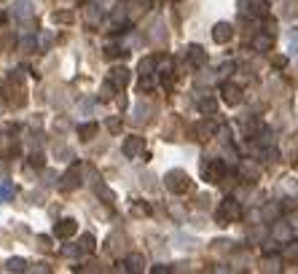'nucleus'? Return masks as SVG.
<instances>
[{"label": "nucleus", "instance_id": "obj_1", "mask_svg": "<svg viewBox=\"0 0 298 274\" xmlns=\"http://www.w3.org/2000/svg\"><path fill=\"white\" fill-rule=\"evenodd\" d=\"M217 223L220 226H228V223H237L242 218V204L237 202L234 196H226L220 204H217V213H215Z\"/></svg>", "mask_w": 298, "mask_h": 274}, {"label": "nucleus", "instance_id": "obj_2", "mask_svg": "<svg viewBox=\"0 0 298 274\" xmlns=\"http://www.w3.org/2000/svg\"><path fill=\"white\" fill-rule=\"evenodd\" d=\"M3 97L11 108H22L27 102V94H25V86H22V78H14L11 76L8 81L3 83Z\"/></svg>", "mask_w": 298, "mask_h": 274}, {"label": "nucleus", "instance_id": "obj_3", "mask_svg": "<svg viewBox=\"0 0 298 274\" xmlns=\"http://www.w3.org/2000/svg\"><path fill=\"white\" fill-rule=\"evenodd\" d=\"M164 186H167L172 193H186L188 188H191V178H188L186 169H169V172L164 175Z\"/></svg>", "mask_w": 298, "mask_h": 274}, {"label": "nucleus", "instance_id": "obj_4", "mask_svg": "<svg viewBox=\"0 0 298 274\" xmlns=\"http://www.w3.org/2000/svg\"><path fill=\"white\" fill-rule=\"evenodd\" d=\"M202 178L207 183H223L226 178V164L220 159H210V162L202 164Z\"/></svg>", "mask_w": 298, "mask_h": 274}, {"label": "nucleus", "instance_id": "obj_5", "mask_svg": "<svg viewBox=\"0 0 298 274\" xmlns=\"http://www.w3.org/2000/svg\"><path fill=\"white\" fill-rule=\"evenodd\" d=\"M239 11H242V16L261 19V16L269 14V5H266V0H242V3H239Z\"/></svg>", "mask_w": 298, "mask_h": 274}, {"label": "nucleus", "instance_id": "obj_6", "mask_svg": "<svg viewBox=\"0 0 298 274\" xmlns=\"http://www.w3.org/2000/svg\"><path fill=\"white\" fill-rule=\"evenodd\" d=\"M11 16H14V19H22V22H30L32 16H35V3H32V0H16V3L11 5Z\"/></svg>", "mask_w": 298, "mask_h": 274}, {"label": "nucleus", "instance_id": "obj_7", "mask_svg": "<svg viewBox=\"0 0 298 274\" xmlns=\"http://www.w3.org/2000/svg\"><path fill=\"white\" fill-rule=\"evenodd\" d=\"M78 186H81V169H78V164H73V167L62 175L59 188H62V191H76Z\"/></svg>", "mask_w": 298, "mask_h": 274}, {"label": "nucleus", "instance_id": "obj_8", "mask_svg": "<svg viewBox=\"0 0 298 274\" xmlns=\"http://www.w3.org/2000/svg\"><path fill=\"white\" fill-rule=\"evenodd\" d=\"M76 234H78V220L76 218H65L54 226V237H59V239H70V237H76Z\"/></svg>", "mask_w": 298, "mask_h": 274}, {"label": "nucleus", "instance_id": "obj_9", "mask_svg": "<svg viewBox=\"0 0 298 274\" xmlns=\"http://www.w3.org/2000/svg\"><path fill=\"white\" fill-rule=\"evenodd\" d=\"M220 97H223V102H226V105H239V102H242V89L237 86V83H223L220 86Z\"/></svg>", "mask_w": 298, "mask_h": 274}, {"label": "nucleus", "instance_id": "obj_10", "mask_svg": "<svg viewBox=\"0 0 298 274\" xmlns=\"http://www.w3.org/2000/svg\"><path fill=\"white\" fill-rule=\"evenodd\" d=\"M142 148H145V140H142L140 135H132V137L124 140V156L135 159V156H140V153H142Z\"/></svg>", "mask_w": 298, "mask_h": 274}, {"label": "nucleus", "instance_id": "obj_11", "mask_svg": "<svg viewBox=\"0 0 298 274\" xmlns=\"http://www.w3.org/2000/svg\"><path fill=\"white\" fill-rule=\"evenodd\" d=\"M129 78H132V73H129V67H124V65H116L110 73H108V81H113L118 89H124L129 83Z\"/></svg>", "mask_w": 298, "mask_h": 274}, {"label": "nucleus", "instance_id": "obj_12", "mask_svg": "<svg viewBox=\"0 0 298 274\" xmlns=\"http://www.w3.org/2000/svg\"><path fill=\"white\" fill-rule=\"evenodd\" d=\"M186 54H188V62H191L193 67H204V65H207V51H204L202 46L191 43V46L186 49Z\"/></svg>", "mask_w": 298, "mask_h": 274}, {"label": "nucleus", "instance_id": "obj_13", "mask_svg": "<svg viewBox=\"0 0 298 274\" xmlns=\"http://www.w3.org/2000/svg\"><path fill=\"white\" fill-rule=\"evenodd\" d=\"M234 38V27L228 25V22H217L213 27V41L215 43H228Z\"/></svg>", "mask_w": 298, "mask_h": 274}, {"label": "nucleus", "instance_id": "obj_14", "mask_svg": "<svg viewBox=\"0 0 298 274\" xmlns=\"http://www.w3.org/2000/svg\"><path fill=\"white\" fill-rule=\"evenodd\" d=\"M217 135V127H215V121H199L196 124V140H202V142H207V140H213V137Z\"/></svg>", "mask_w": 298, "mask_h": 274}, {"label": "nucleus", "instance_id": "obj_15", "mask_svg": "<svg viewBox=\"0 0 298 274\" xmlns=\"http://www.w3.org/2000/svg\"><path fill=\"white\" fill-rule=\"evenodd\" d=\"M271 46H274V32H258V35L253 38V49L255 51H271Z\"/></svg>", "mask_w": 298, "mask_h": 274}, {"label": "nucleus", "instance_id": "obj_16", "mask_svg": "<svg viewBox=\"0 0 298 274\" xmlns=\"http://www.w3.org/2000/svg\"><path fill=\"white\" fill-rule=\"evenodd\" d=\"M124 264H127V272L129 274H140L142 269H145V258H142V253H129Z\"/></svg>", "mask_w": 298, "mask_h": 274}, {"label": "nucleus", "instance_id": "obj_17", "mask_svg": "<svg viewBox=\"0 0 298 274\" xmlns=\"http://www.w3.org/2000/svg\"><path fill=\"white\" fill-rule=\"evenodd\" d=\"M271 237L277 239V242H290V239H293V231H290V226L288 223H282V220H277V223H274V228H271Z\"/></svg>", "mask_w": 298, "mask_h": 274}, {"label": "nucleus", "instance_id": "obj_18", "mask_svg": "<svg viewBox=\"0 0 298 274\" xmlns=\"http://www.w3.org/2000/svg\"><path fill=\"white\" fill-rule=\"evenodd\" d=\"M137 73H140V76H153V73H159V59L156 56H145V59H140Z\"/></svg>", "mask_w": 298, "mask_h": 274}, {"label": "nucleus", "instance_id": "obj_19", "mask_svg": "<svg viewBox=\"0 0 298 274\" xmlns=\"http://www.w3.org/2000/svg\"><path fill=\"white\" fill-rule=\"evenodd\" d=\"M100 5H89V8L83 11V19H86V25L91 27V30H97V27H100Z\"/></svg>", "mask_w": 298, "mask_h": 274}, {"label": "nucleus", "instance_id": "obj_20", "mask_svg": "<svg viewBox=\"0 0 298 274\" xmlns=\"http://www.w3.org/2000/svg\"><path fill=\"white\" fill-rule=\"evenodd\" d=\"M239 172H242L247 180H258V175H261V167H258V164H253V162H242V164H239Z\"/></svg>", "mask_w": 298, "mask_h": 274}, {"label": "nucleus", "instance_id": "obj_21", "mask_svg": "<svg viewBox=\"0 0 298 274\" xmlns=\"http://www.w3.org/2000/svg\"><path fill=\"white\" fill-rule=\"evenodd\" d=\"M54 46V32L51 30H41L38 32V51H49Z\"/></svg>", "mask_w": 298, "mask_h": 274}, {"label": "nucleus", "instance_id": "obj_22", "mask_svg": "<svg viewBox=\"0 0 298 274\" xmlns=\"http://www.w3.org/2000/svg\"><path fill=\"white\" fill-rule=\"evenodd\" d=\"M97 132H100V127H97L94 121L81 124V127H78V137H81V140H86V142H89V140H91V137H94Z\"/></svg>", "mask_w": 298, "mask_h": 274}, {"label": "nucleus", "instance_id": "obj_23", "mask_svg": "<svg viewBox=\"0 0 298 274\" xmlns=\"http://www.w3.org/2000/svg\"><path fill=\"white\" fill-rule=\"evenodd\" d=\"M199 110H202L204 116H213L217 110V100L215 97H202V100H199Z\"/></svg>", "mask_w": 298, "mask_h": 274}, {"label": "nucleus", "instance_id": "obj_24", "mask_svg": "<svg viewBox=\"0 0 298 274\" xmlns=\"http://www.w3.org/2000/svg\"><path fill=\"white\" fill-rule=\"evenodd\" d=\"M159 73H162L164 78L175 76V59H172V56H162V59H159Z\"/></svg>", "mask_w": 298, "mask_h": 274}, {"label": "nucleus", "instance_id": "obj_25", "mask_svg": "<svg viewBox=\"0 0 298 274\" xmlns=\"http://www.w3.org/2000/svg\"><path fill=\"white\" fill-rule=\"evenodd\" d=\"M282 258H285V261H298V242H296V239L285 242V247H282Z\"/></svg>", "mask_w": 298, "mask_h": 274}, {"label": "nucleus", "instance_id": "obj_26", "mask_svg": "<svg viewBox=\"0 0 298 274\" xmlns=\"http://www.w3.org/2000/svg\"><path fill=\"white\" fill-rule=\"evenodd\" d=\"M51 19H54L56 25H73V22H76V14H73V11H54Z\"/></svg>", "mask_w": 298, "mask_h": 274}, {"label": "nucleus", "instance_id": "obj_27", "mask_svg": "<svg viewBox=\"0 0 298 274\" xmlns=\"http://www.w3.org/2000/svg\"><path fill=\"white\" fill-rule=\"evenodd\" d=\"M94 191H97V196H102L108 204H113V202H116V193H113L110 188L105 186V183H97V186H94Z\"/></svg>", "mask_w": 298, "mask_h": 274}, {"label": "nucleus", "instance_id": "obj_28", "mask_svg": "<svg viewBox=\"0 0 298 274\" xmlns=\"http://www.w3.org/2000/svg\"><path fill=\"white\" fill-rule=\"evenodd\" d=\"M127 54H129V51H124L116 41H108L105 43V56H127Z\"/></svg>", "mask_w": 298, "mask_h": 274}, {"label": "nucleus", "instance_id": "obj_29", "mask_svg": "<svg viewBox=\"0 0 298 274\" xmlns=\"http://www.w3.org/2000/svg\"><path fill=\"white\" fill-rule=\"evenodd\" d=\"M116 91H121V89H118L113 81H108L105 86L100 89V100H105V102H108V100H113V94H116Z\"/></svg>", "mask_w": 298, "mask_h": 274}, {"label": "nucleus", "instance_id": "obj_30", "mask_svg": "<svg viewBox=\"0 0 298 274\" xmlns=\"http://www.w3.org/2000/svg\"><path fill=\"white\" fill-rule=\"evenodd\" d=\"M5 269H8V272H25L27 269V261L25 258H8V261H5Z\"/></svg>", "mask_w": 298, "mask_h": 274}, {"label": "nucleus", "instance_id": "obj_31", "mask_svg": "<svg viewBox=\"0 0 298 274\" xmlns=\"http://www.w3.org/2000/svg\"><path fill=\"white\" fill-rule=\"evenodd\" d=\"M81 253H86L83 245H65V247H62V255H67V258H78Z\"/></svg>", "mask_w": 298, "mask_h": 274}, {"label": "nucleus", "instance_id": "obj_32", "mask_svg": "<svg viewBox=\"0 0 298 274\" xmlns=\"http://www.w3.org/2000/svg\"><path fill=\"white\" fill-rule=\"evenodd\" d=\"M81 245H83L86 253H94V250H97V239L91 237V234H83V237H81Z\"/></svg>", "mask_w": 298, "mask_h": 274}, {"label": "nucleus", "instance_id": "obj_33", "mask_svg": "<svg viewBox=\"0 0 298 274\" xmlns=\"http://www.w3.org/2000/svg\"><path fill=\"white\" fill-rule=\"evenodd\" d=\"M105 127H108V132H113V135H118V132H121V118H118V116H113V118H108V124H105Z\"/></svg>", "mask_w": 298, "mask_h": 274}, {"label": "nucleus", "instance_id": "obj_34", "mask_svg": "<svg viewBox=\"0 0 298 274\" xmlns=\"http://www.w3.org/2000/svg\"><path fill=\"white\" fill-rule=\"evenodd\" d=\"M11 196H14V186H11V183H3V186H0V202H8Z\"/></svg>", "mask_w": 298, "mask_h": 274}, {"label": "nucleus", "instance_id": "obj_35", "mask_svg": "<svg viewBox=\"0 0 298 274\" xmlns=\"http://www.w3.org/2000/svg\"><path fill=\"white\" fill-rule=\"evenodd\" d=\"M153 83H156V78L153 76H140V91H151Z\"/></svg>", "mask_w": 298, "mask_h": 274}, {"label": "nucleus", "instance_id": "obj_36", "mask_svg": "<svg viewBox=\"0 0 298 274\" xmlns=\"http://www.w3.org/2000/svg\"><path fill=\"white\" fill-rule=\"evenodd\" d=\"M30 164L35 169H43L46 167V159H43V153H30Z\"/></svg>", "mask_w": 298, "mask_h": 274}, {"label": "nucleus", "instance_id": "obj_37", "mask_svg": "<svg viewBox=\"0 0 298 274\" xmlns=\"http://www.w3.org/2000/svg\"><path fill=\"white\" fill-rule=\"evenodd\" d=\"M35 46H38L35 38H22V41H19V49H22V51H32Z\"/></svg>", "mask_w": 298, "mask_h": 274}, {"label": "nucleus", "instance_id": "obj_38", "mask_svg": "<svg viewBox=\"0 0 298 274\" xmlns=\"http://www.w3.org/2000/svg\"><path fill=\"white\" fill-rule=\"evenodd\" d=\"M132 213H135V215H148V213H151V207H148V204L135 202V204H132Z\"/></svg>", "mask_w": 298, "mask_h": 274}, {"label": "nucleus", "instance_id": "obj_39", "mask_svg": "<svg viewBox=\"0 0 298 274\" xmlns=\"http://www.w3.org/2000/svg\"><path fill=\"white\" fill-rule=\"evenodd\" d=\"M263 272H279V261H277V258H266V264H263Z\"/></svg>", "mask_w": 298, "mask_h": 274}, {"label": "nucleus", "instance_id": "obj_40", "mask_svg": "<svg viewBox=\"0 0 298 274\" xmlns=\"http://www.w3.org/2000/svg\"><path fill=\"white\" fill-rule=\"evenodd\" d=\"M277 215H279V207H277V204H269V207L263 210V218H277Z\"/></svg>", "mask_w": 298, "mask_h": 274}, {"label": "nucleus", "instance_id": "obj_41", "mask_svg": "<svg viewBox=\"0 0 298 274\" xmlns=\"http://www.w3.org/2000/svg\"><path fill=\"white\" fill-rule=\"evenodd\" d=\"M231 73H234V62H223L220 65V76L226 78V76H231Z\"/></svg>", "mask_w": 298, "mask_h": 274}, {"label": "nucleus", "instance_id": "obj_42", "mask_svg": "<svg viewBox=\"0 0 298 274\" xmlns=\"http://www.w3.org/2000/svg\"><path fill=\"white\" fill-rule=\"evenodd\" d=\"M151 272H153V274H169V272H172V266H167V264H156Z\"/></svg>", "mask_w": 298, "mask_h": 274}, {"label": "nucleus", "instance_id": "obj_43", "mask_svg": "<svg viewBox=\"0 0 298 274\" xmlns=\"http://www.w3.org/2000/svg\"><path fill=\"white\" fill-rule=\"evenodd\" d=\"M263 253H277V239H271V242H266V245H263Z\"/></svg>", "mask_w": 298, "mask_h": 274}, {"label": "nucleus", "instance_id": "obj_44", "mask_svg": "<svg viewBox=\"0 0 298 274\" xmlns=\"http://www.w3.org/2000/svg\"><path fill=\"white\" fill-rule=\"evenodd\" d=\"M271 65H274V67H285V65H288V59H285V56H274Z\"/></svg>", "mask_w": 298, "mask_h": 274}, {"label": "nucleus", "instance_id": "obj_45", "mask_svg": "<svg viewBox=\"0 0 298 274\" xmlns=\"http://www.w3.org/2000/svg\"><path fill=\"white\" fill-rule=\"evenodd\" d=\"M35 272H41V274H49V264H35Z\"/></svg>", "mask_w": 298, "mask_h": 274}]
</instances>
